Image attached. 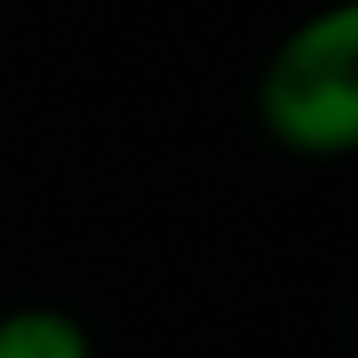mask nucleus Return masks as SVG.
<instances>
[{"mask_svg":"<svg viewBox=\"0 0 358 358\" xmlns=\"http://www.w3.org/2000/svg\"><path fill=\"white\" fill-rule=\"evenodd\" d=\"M252 106L263 134L302 162L358 151V6L330 0L291 22L263 56Z\"/></svg>","mask_w":358,"mask_h":358,"instance_id":"1","label":"nucleus"},{"mask_svg":"<svg viewBox=\"0 0 358 358\" xmlns=\"http://www.w3.org/2000/svg\"><path fill=\"white\" fill-rule=\"evenodd\" d=\"M0 358H95V336L67 308L22 302L0 313Z\"/></svg>","mask_w":358,"mask_h":358,"instance_id":"2","label":"nucleus"}]
</instances>
